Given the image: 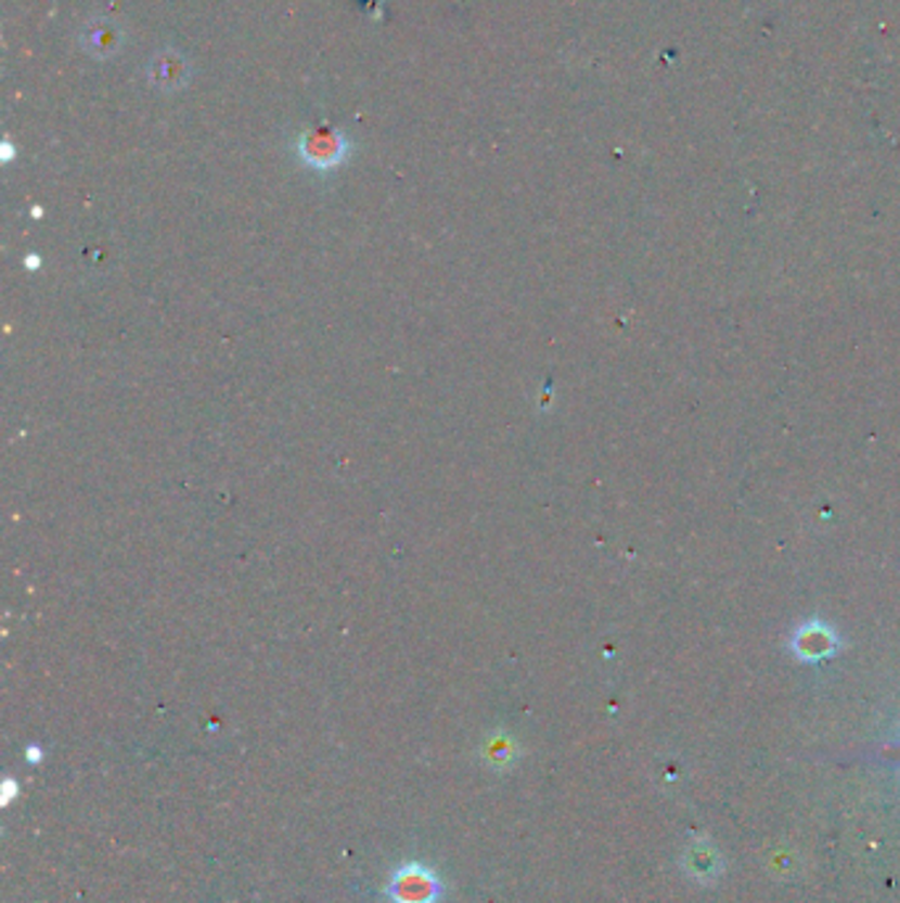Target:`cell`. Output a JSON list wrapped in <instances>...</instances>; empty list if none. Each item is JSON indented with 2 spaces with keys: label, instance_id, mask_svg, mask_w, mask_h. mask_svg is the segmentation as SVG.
<instances>
[{
  "label": "cell",
  "instance_id": "obj_5",
  "mask_svg": "<svg viewBox=\"0 0 900 903\" xmlns=\"http://www.w3.org/2000/svg\"><path fill=\"white\" fill-rule=\"evenodd\" d=\"M151 80L164 90L182 88L188 80V62L172 51L162 53V56H156L154 64H151Z\"/></svg>",
  "mask_w": 900,
  "mask_h": 903
},
{
  "label": "cell",
  "instance_id": "obj_6",
  "mask_svg": "<svg viewBox=\"0 0 900 903\" xmlns=\"http://www.w3.org/2000/svg\"><path fill=\"white\" fill-rule=\"evenodd\" d=\"M486 756H489L491 763H507L510 756H513V745H510V739H494V743L489 745V750H486Z\"/></svg>",
  "mask_w": 900,
  "mask_h": 903
},
{
  "label": "cell",
  "instance_id": "obj_3",
  "mask_svg": "<svg viewBox=\"0 0 900 903\" xmlns=\"http://www.w3.org/2000/svg\"><path fill=\"white\" fill-rule=\"evenodd\" d=\"M82 48L99 59H108L121 48V33L114 22L95 20L85 27L82 33Z\"/></svg>",
  "mask_w": 900,
  "mask_h": 903
},
{
  "label": "cell",
  "instance_id": "obj_1",
  "mask_svg": "<svg viewBox=\"0 0 900 903\" xmlns=\"http://www.w3.org/2000/svg\"><path fill=\"white\" fill-rule=\"evenodd\" d=\"M299 156L312 169H333L349 154V141L333 127H312L299 138Z\"/></svg>",
  "mask_w": 900,
  "mask_h": 903
},
{
  "label": "cell",
  "instance_id": "obj_4",
  "mask_svg": "<svg viewBox=\"0 0 900 903\" xmlns=\"http://www.w3.org/2000/svg\"><path fill=\"white\" fill-rule=\"evenodd\" d=\"M795 653L806 660H819L835 653L837 640L830 629H824L821 623H808L802 627L798 634H795Z\"/></svg>",
  "mask_w": 900,
  "mask_h": 903
},
{
  "label": "cell",
  "instance_id": "obj_2",
  "mask_svg": "<svg viewBox=\"0 0 900 903\" xmlns=\"http://www.w3.org/2000/svg\"><path fill=\"white\" fill-rule=\"evenodd\" d=\"M388 895L394 903H436L441 895V882L428 866L404 864L394 872Z\"/></svg>",
  "mask_w": 900,
  "mask_h": 903
}]
</instances>
